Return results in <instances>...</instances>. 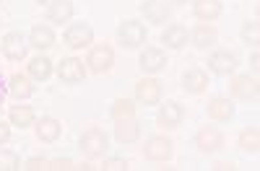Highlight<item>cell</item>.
Returning a JSON list of instances; mask_svg holds the SVG:
<instances>
[{"instance_id": "f546056e", "label": "cell", "mask_w": 260, "mask_h": 171, "mask_svg": "<svg viewBox=\"0 0 260 171\" xmlns=\"http://www.w3.org/2000/svg\"><path fill=\"white\" fill-rule=\"evenodd\" d=\"M21 168V158L16 151H6L0 148V171H18Z\"/></svg>"}, {"instance_id": "4dcf8cb0", "label": "cell", "mask_w": 260, "mask_h": 171, "mask_svg": "<svg viewBox=\"0 0 260 171\" xmlns=\"http://www.w3.org/2000/svg\"><path fill=\"white\" fill-rule=\"evenodd\" d=\"M21 168H26V171H45V168H50V161L39 158V156H31V158H26V163Z\"/></svg>"}, {"instance_id": "836d02e7", "label": "cell", "mask_w": 260, "mask_h": 171, "mask_svg": "<svg viewBox=\"0 0 260 171\" xmlns=\"http://www.w3.org/2000/svg\"><path fill=\"white\" fill-rule=\"evenodd\" d=\"M11 140V122H0V145H6Z\"/></svg>"}, {"instance_id": "4316f807", "label": "cell", "mask_w": 260, "mask_h": 171, "mask_svg": "<svg viewBox=\"0 0 260 171\" xmlns=\"http://www.w3.org/2000/svg\"><path fill=\"white\" fill-rule=\"evenodd\" d=\"M52 75V60L45 55H37L29 60V78L31 80H47Z\"/></svg>"}, {"instance_id": "8fae6325", "label": "cell", "mask_w": 260, "mask_h": 171, "mask_svg": "<svg viewBox=\"0 0 260 171\" xmlns=\"http://www.w3.org/2000/svg\"><path fill=\"white\" fill-rule=\"evenodd\" d=\"M57 78L68 86H76V83H83L86 78V65L83 60L78 57H62L60 65H57Z\"/></svg>"}, {"instance_id": "e575fe53", "label": "cell", "mask_w": 260, "mask_h": 171, "mask_svg": "<svg viewBox=\"0 0 260 171\" xmlns=\"http://www.w3.org/2000/svg\"><path fill=\"white\" fill-rule=\"evenodd\" d=\"M213 171H237V163L234 161H219V163H213Z\"/></svg>"}, {"instance_id": "484cf974", "label": "cell", "mask_w": 260, "mask_h": 171, "mask_svg": "<svg viewBox=\"0 0 260 171\" xmlns=\"http://www.w3.org/2000/svg\"><path fill=\"white\" fill-rule=\"evenodd\" d=\"M237 145H240L242 153L255 156L260 151V127H255V124L245 127V130L240 133V138H237Z\"/></svg>"}, {"instance_id": "83f0119b", "label": "cell", "mask_w": 260, "mask_h": 171, "mask_svg": "<svg viewBox=\"0 0 260 171\" xmlns=\"http://www.w3.org/2000/svg\"><path fill=\"white\" fill-rule=\"evenodd\" d=\"M110 117L117 119H127V117H136V101L133 99H115L110 106Z\"/></svg>"}, {"instance_id": "ab89813d", "label": "cell", "mask_w": 260, "mask_h": 171, "mask_svg": "<svg viewBox=\"0 0 260 171\" xmlns=\"http://www.w3.org/2000/svg\"><path fill=\"white\" fill-rule=\"evenodd\" d=\"M0 24H3V21H0Z\"/></svg>"}, {"instance_id": "4fadbf2b", "label": "cell", "mask_w": 260, "mask_h": 171, "mask_svg": "<svg viewBox=\"0 0 260 171\" xmlns=\"http://www.w3.org/2000/svg\"><path fill=\"white\" fill-rule=\"evenodd\" d=\"M138 68L143 70V75H156L167 68V55L159 47H146L138 57Z\"/></svg>"}, {"instance_id": "7c38bea8", "label": "cell", "mask_w": 260, "mask_h": 171, "mask_svg": "<svg viewBox=\"0 0 260 171\" xmlns=\"http://www.w3.org/2000/svg\"><path fill=\"white\" fill-rule=\"evenodd\" d=\"M195 145H198L201 153H216L219 148H224V135H221L219 127L206 124L195 133Z\"/></svg>"}, {"instance_id": "52a82bcc", "label": "cell", "mask_w": 260, "mask_h": 171, "mask_svg": "<svg viewBox=\"0 0 260 171\" xmlns=\"http://www.w3.org/2000/svg\"><path fill=\"white\" fill-rule=\"evenodd\" d=\"M136 101L143 106H159L161 101V83L151 75H143L136 83Z\"/></svg>"}, {"instance_id": "d590c367", "label": "cell", "mask_w": 260, "mask_h": 171, "mask_svg": "<svg viewBox=\"0 0 260 171\" xmlns=\"http://www.w3.org/2000/svg\"><path fill=\"white\" fill-rule=\"evenodd\" d=\"M250 68H252V75H257V70H260V55H257V50L250 55Z\"/></svg>"}, {"instance_id": "7a4b0ae2", "label": "cell", "mask_w": 260, "mask_h": 171, "mask_svg": "<svg viewBox=\"0 0 260 171\" xmlns=\"http://www.w3.org/2000/svg\"><path fill=\"white\" fill-rule=\"evenodd\" d=\"M229 99L257 104V99H260V80H257V75H250V73L234 75L229 80Z\"/></svg>"}, {"instance_id": "603a6c76", "label": "cell", "mask_w": 260, "mask_h": 171, "mask_svg": "<svg viewBox=\"0 0 260 171\" xmlns=\"http://www.w3.org/2000/svg\"><path fill=\"white\" fill-rule=\"evenodd\" d=\"M187 39H190V31L182 24H169L161 34V41L167 50H182L187 45Z\"/></svg>"}, {"instance_id": "ba28073f", "label": "cell", "mask_w": 260, "mask_h": 171, "mask_svg": "<svg viewBox=\"0 0 260 171\" xmlns=\"http://www.w3.org/2000/svg\"><path fill=\"white\" fill-rule=\"evenodd\" d=\"M0 52H3L6 60H11V62H21V60H26L29 41L16 31H8L3 39H0Z\"/></svg>"}, {"instance_id": "5bb4252c", "label": "cell", "mask_w": 260, "mask_h": 171, "mask_svg": "<svg viewBox=\"0 0 260 171\" xmlns=\"http://www.w3.org/2000/svg\"><path fill=\"white\" fill-rule=\"evenodd\" d=\"M141 16L148 21V24H154V26H161L169 21L172 16V8L167 0H143L141 3Z\"/></svg>"}, {"instance_id": "277c9868", "label": "cell", "mask_w": 260, "mask_h": 171, "mask_svg": "<svg viewBox=\"0 0 260 171\" xmlns=\"http://www.w3.org/2000/svg\"><path fill=\"white\" fill-rule=\"evenodd\" d=\"M115 65V50L110 45H94L86 55V70H91L96 75H104L110 73Z\"/></svg>"}, {"instance_id": "8992f818", "label": "cell", "mask_w": 260, "mask_h": 171, "mask_svg": "<svg viewBox=\"0 0 260 171\" xmlns=\"http://www.w3.org/2000/svg\"><path fill=\"white\" fill-rule=\"evenodd\" d=\"M62 41H65V45H68L71 50L91 47V41H94V29L86 24V21H76V24H71L68 29H65Z\"/></svg>"}, {"instance_id": "7402d4cb", "label": "cell", "mask_w": 260, "mask_h": 171, "mask_svg": "<svg viewBox=\"0 0 260 171\" xmlns=\"http://www.w3.org/2000/svg\"><path fill=\"white\" fill-rule=\"evenodd\" d=\"M55 31H52V26H45V24H37V26H31V31H29V45L34 47V50H39V52H45V50H50L52 45H55Z\"/></svg>"}, {"instance_id": "9c48e42d", "label": "cell", "mask_w": 260, "mask_h": 171, "mask_svg": "<svg viewBox=\"0 0 260 171\" xmlns=\"http://www.w3.org/2000/svg\"><path fill=\"white\" fill-rule=\"evenodd\" d=\"M185 122V109L177 101H159V114H156V124L164 130H175Z\"/></svg>"}, {"instance_id": "8d00e7d4", "label": "cell", "mask_w": 260, "mask_h": 171, "mask_svg": "<svg viewBox=\"0 0 260 171\" xmlns=\"http://www.w3.org/2000/svg\"><path fill=\"white\" fill-rule=\"evenodd\" d=\"M169 3H175V6H185L187 0H169Z\"/></svg>"}, {"instance_id": "2e32d148", "label": "cell", "mask_w": 260, "mask_h": 171, "mask_svg": "<svg viewBox=\"0 0 260 171\" xmlns=\"http://www.w3.org/2000/svg\"><path fill=\"white\" fill-rule=\"evenodd\" d=\"M34 135H37L39 143L52 145V143H57L60 135H62V124H60L55 117H42V119L34 122Z\"/></svg>"}, {"instance_id": "d6986e66", "label": "cell", "mask_w": 260, "mask_h": 171, "mask_svg": "<svg viewBox=\"0 0 260 171\" xmlns=\"http://www.w3.org/2000/svg\"><path fill=\"white\" fill-rule=\"evenodd\" d=\"M182 89L185 94H192V96H198L208 89V73L201 70V68H190L182 73Z\"/></svg>"}, {"instance_id": "5b68a950", "label": "cell", "mask_w": 260, "mask_h": 171, "mask_svg": "<svg viewBox=\"0 0 260 171\" xmlns=\"http://www.w3.org/2000/svg\"><path fill=\"white\" fill-rule=\"evenodd\" d=\"M172 153H175V143L167 135H151L143 145V158L151 163H167Z\"/></svg>"}, {"instance_id": "d6a6232c", "label": "cell", "mask_w": 260, "mask_h": 171, "mask_svg": "<svg viewBox=\"0 0 260 171\" xmlns=\"http://www.w3.org/2000/svg\"><path fill=\"white\" fill-rule=\"evenodd\" d=\"M73 168H78L71 158H55V161H50V171H73Z\"/></svg>"}, {"instance_id": "3957f363", "label": "cell", "mask_w": 260, "mask_h": 171, "mask_svg": "<svg viewBox=\"0 0 260 171\" xmlns=\"http://www.w3.org/2000/svg\"><path fill=\"white\" fill-rule=\"evenodd\" d=\"M117 39H120V45H122L125 50H138V47L146 45L148 31H146V26L141 24V21L127 18V21H122L120 29H117Z\"/></svg>"}, {"instance_id": "e0dca14e", "label": "cell", "mask_w": 260, "mask_h": 171, "mask_svg": "<svg viewBox=\"0 0 260 171\" xmlns=\"http://www.w3.org/2000/svg\"><path fill=\"white\" fill-rule=\"evenodd\" d=\"M115 140L122 143V145L138 143V140H141V124H138V119H136V117L117 119V122H115Z\"/></svg>"}, {"instance_id": "f35d334b", "label": "cell", "mask_w": 260, "mask_h": 171, "mask_svg": "<svg viewBox=\"0 0 260 171\" xmlns=\"http://www.w3.org/2000/svg\"><path fill=\"white\" fill-rule=\"evenodd\" d=\"M0 3H3V0H0Z\"/></svg>"}, {"instance_id": "9a60e30c", "label": "cell", "mask_w": 260, "mask_h": 171, "mask_svg": "<svg viewBox=\"0 0 260 171\" xmlns=\"http://www.w3.org/2000/svg\"><path fill=\"white\" fill-rule=\"evenodd\" d=\"M208 70L213 73V75H232L234 70H237V57H234V52H229V50H216V52H211L208 55Z\"/></svg>"}, {"instance_id": "ffe728a7", "label": "cell", "mask_w": 260, "mask_h": 171, "mask_svg": "<svg viewBox=\"0 0 260 171\" xmlns=\"http://www.w3.org/2000/svg\"><path fill=\"white\" fill-rule=\"evenodd\" d=\"M73 0H52V3L47 6V11H45V18L47 21H52V24H68V21L73 18Z\"/></svg>"}, {"instance_id": "d4e9b609", "label": "cell", "mask_w": 260, "mask_h": 171, "mask_svg": "<svg viewBox=\"0 0 260 171\" xmlns=\"http://www.w3.org/2000/svg\"><path fill=\"white\" fill-rule=\"evenodd\" d=\"M8 91L13 99H29V96H34V83L24 73H13L8 80Z\"/></svg>"}, {"instance_id": "6da1fadb", "label": "cell", "mask_w": 260, "mask_h": 171, "mask_svg": "<svg viewBox=\"0 0 260 171\" xmlns=\"http://www.w3.org/2000/svg\"><path fill=\"white\" fill-rule=\"evenodd\" d=\"M78 151L86 161L104 158L107 151H110V135H107L102 127H89V130H83L81 138H78Z\"/></svg>"}, {"instance_id": "74e56055", "label": "cell", "mask_w": 260, "mask_h": 171, "mask_svg": "<svg viewBox=\"0 0 260 171\" xmlns=\"http://www.w3.org/2000/svg\"><path fill=\"white\" fill-rule=\"evenodd\" d=\"M37 3H39V6H50V3H52V0H37Z\"/></svg>"}, {"instance_id": "f1b7e54d", "label": "cell", "mask_w": 260, "mask_h": 171, "mask_svg": "<svg viewBox=\"0 0 260 171\" xmlns=\"http://www.w3.org/2000/svg\"><path fill=\"white\" fill-rule=\"evenodd\" d=\"M240 36H242V41H247L250 47H257L260 45V24H257V18L245 21L242 29H240Z\"/></svg>"}, {"instance_id": "30bf717a", "label": "cell", "mask_w": 260, "mask_h": 171, "mask_svg": "<svg viewBox=\"0 0 260 171\" xmlns=\"http://www.w3.org/2000/svg\"><path fill=\"white\" fill-rule=\"evenodd\" d=\"M234 112H237V106H234V101H232L229 96H213V99L206 104V117H208L211 122H219V124L229 122V119L234 117Z\"/></svg>"}, {"instance_id": "1f68e13d", "label": "cell", "mask_w": 260, "mask_h": 171, "mask_svg": "<svg viewBox=\"0 0 260 171\" xmlns=\"http://www.w3.org/2000/svg\"><path fill=\"white\" fill-rule=\"evenodd\" d=\"M102 168H104V171H127V161H125V158L112 156V158H104Z\"/></svg>"}, {"instance_id": "ac0fdd59", "label": "cell", "mask_w": 260, "mask_h": 171, "mask_svg": "<svg viewBox=\"0 0 260 171\" xmlns=\"http://www.w3.org/2000/svg\"><path fill=\"white\" fill-rule=\"evenodd\" d=\"M224 13V3L221 0H192V16L201 21V24H208V21H216Z\"/></svg>"}, {"instance_id": "44dd1931", "label": "cell", "mask_w": 260, "mask_h": 171, "mask_svg": "<svg viewBox=\"0 0 260 171\" xmlns=\"http://www.w3.org/2000/svg\"><path fill=\"white\" fill-rule=\"evenodd\" d=\"M8 122L13 127H18V130H29V127H34V122H37V114L26 104H13L8 109Z\"/></svg>"}, {"instance_id": "cb8c5ba5", "label": "cell", "mask_w": 260, "mask_h": 171, "mask_svg": "<svg viewBox=\"0 0 260 171\" xmlns=\"http://www.w3.org/2000/svg\"><path fill=\"white\" fill-rule=\"evenodd\" d=\"M190 41L198 50H208V47H213L216 41H219V31H216L211 24H198L190 31Z\"/></svg>"}]
</instances>
